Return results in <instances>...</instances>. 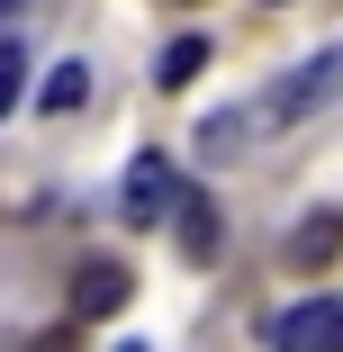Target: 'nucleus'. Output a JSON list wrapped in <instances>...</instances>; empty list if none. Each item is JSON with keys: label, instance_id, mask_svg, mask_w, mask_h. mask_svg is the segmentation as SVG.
<instances>
[{"label": "nucleus", "instance_id": "f8f14e48", "mask_svg": "<svg viewBox=\"0 0 343 352\" xmlns=\"http://www.w3.org/2000/svg\"><path fill=\"white\" fill-rule=\"evenodd\" d=\"M0 10H10V0H0Z\"/></svg>", "mask_w": 343, "mask_h": 352}, {"label": "nucleus", "instance_id": "9b49d317", "mask_svg": "<svg viewBox=\"0 0 343 352\" xmlns=\"http://www.w3.org/2000/svg\"><path fill=\"white\" fill-rule=\"evenodd\" d=\"M118 352H145V343H118Z\"/></svg>", "mask_w": 343, "mask_h": 352}, {"label": "nucleus", "instance_id": "6e6552de", "mask_svg": "<svg viewBox=\"0 0 343 352\" xmlns=\"http://www.w3.org/2000/svg\"><path fill=\"white\" fill-rule=\"evenodd\" d=\"M82 100H91V63H54L45 91H36V109H45V118H73Z\"/></svg>", "mask_w": 343, "mask_h": 352}, {"label": "nucleus", "instance_id": "7ed1b4c3", "mask_svg": "<svg viewBox=\"0 0 343 352\" xmlns=\"http://www.w3.org/2000/svg\"><path fill=\"white\" fill-rule=\"evenodd\" d=\"M172 199H181L172 154H135V163H126V226H163V217H172Z\"/></svg>", "mask_w": 343, "mask_h": 352}, {"label": "nucleus", "instance_id": "1a4fd4ad", "mask_svg": "<svg viewBox=\"0 0 343 352\" xmlns=\"http://www.w3.org/2000/svg\"><path fill=\"white\" fill-rule=\"evenodd\" d=\"M19 82H27V45H0V118L19 109Z\"/></svg>", "mask_w": 343, "mask_h": 352}, {"label": "nucleus", "instance_id": "f03ea898", "mask_svg": "<svg viewBox=\"0 0 343 352\" xmlns=\"http://www.w3.org/2000/svg\"><path fill=\"white\" fill-rule=\"evenodd\" d=\"M334 73H343V54H307V63H289V73L262 91V118H271V126H298V118L334 91Z\"/></svg>", "mask_w": 343, "mask_h": 352}, {"label": "nucleus", "instance_id": "39448f33", "mask_svg": "<svg viewBox=\"0 0 343 352\" xmlns=\"http://www.w3.org/2000/svg\"><path fill=\"white\" fill-rule=\"evenodd\" d=\"M334 253H343V217L334 208H316V217L289 226V271H334Z\"/></svg>", "mask_w": 343, "mask_h": 352}, {"label": "nucleus", "instance_id": "f257e3e1", "mask_svg": "<svg viewBox=\"0 0 343 352\" xmlns=\"http://www.w3.org/2000/svg\"><path fill=\"white\" fill-rule=\"evenodd\" d=\"M271 352H343V298H307V307H280L262 325Z\"/></svg>", "mask_w": 343, "mask_h": 352}, {"label": "nucleus", "instance_id": "20e7f679", "mask_svg": "<svg viewBox=\"0 0 343 352\" xmlns=\"http://www.w3.org/2000/svg\"><path fill=\"white\" fill-rule=\"evenodd\" d=\"M126 289H135V280H126V262L91 253V262L73 271V316H118V307H126Z\"/></svg>", "mask_w": 343, "mask_h": 352}, {"label": "nucleus", "instance_id": "423d86ee", "mask_svg": "<svg viewBox=\"0 0 343 352\" xmlns=\"http://www.w3.org/2000/svg\"><path fill=\"white\" fill-rule=\"evenodd\" d=\"M172 226H181V262H217V199L208 190H181Z\"/></svg>", "mask_w": 343, "mask_h": 352}, {"label": "nucleus", "instance_id": "9d476101", "mask_svg": "<svg viewBox=\"0 0 343 352\" xmlns=\"http://www.w3.org/2000/svg\"><path fill=\"white\" fill-rule=\"evenodd\" d=\"M235 135H244V118H208V126H199V154H208V163L235 154Z\"/></svg>", "mask_w": 343, "mask_h": 352}, {"label": "nucleus", "instance_id": "0eeeda50", "mask_svg": "<svg viewBox=\"0 0 343 352\" xmlns=\"http://www.w3.org/2000/svg\"><path fill=\"white\" fill-rule=\"evenodd\" d=\"M199 73H208V36H172L154 54V91H190Z\"/></svg>", "mask_w": 343, "mask_h": 352}]
</instances>
